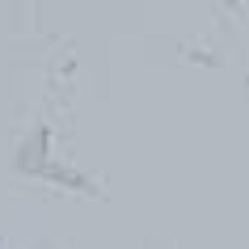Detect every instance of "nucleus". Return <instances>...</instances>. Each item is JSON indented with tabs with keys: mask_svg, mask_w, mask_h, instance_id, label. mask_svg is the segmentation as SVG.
Instances as JSON below:
<instances>
[]
</instances>
